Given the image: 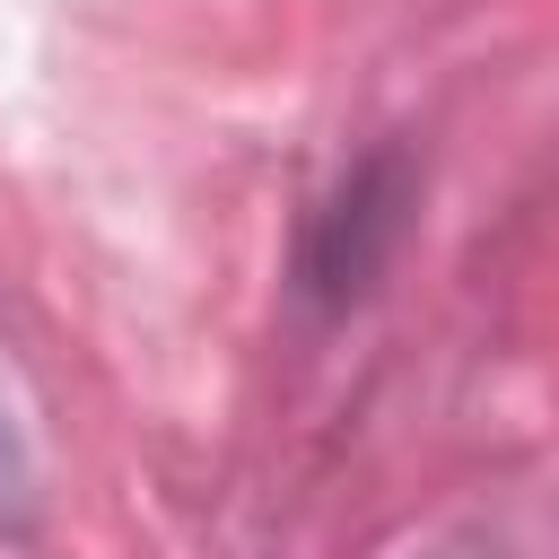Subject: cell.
<instances>
[{"label": "cell", "instance_id": "6da1fadb", "mask_svg": "<svg viewBox=\"0 0 559 559\" xmlns=\"http://www.w3.org/2000/svg\"><path fill=\"white\" fill-rule=\"evenodd\" d=\"M411 227H419V157H411L402 140L358 148V157L314 192V210H306V227H297V262H288L297 297H306L314 314L367 306V297L384 288V271L402 262Z\"/></svg>", "mask_w": 559, "mask_h": 559}]
</instances>
